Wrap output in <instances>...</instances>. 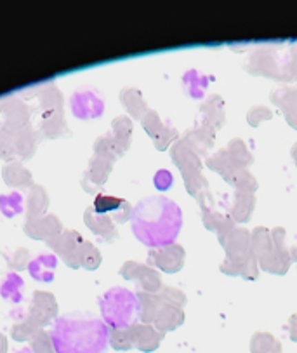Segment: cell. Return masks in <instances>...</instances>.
Returning a JSON list of instances; mask_svg holds the SVG:
<instances>
[{
    "label": "cell",
    "mask_w": 297,
    "mask_h": 353,
    "mask_svg": "<svg viewBox=\"0 0 297 353\" xmlns=\"http://www.w3.org/2000/svg\"><path fill=\"white\" fill-rule=\"evenodd\" d=\"M108 339V325L88 312L63 315L51 331L56 353H105Z\"/></svg>",
    "instance_id": "2"
},
{
    "label": "cell",
    "mask_w": 297,
    "mask_h": 353,
    "mask_svg": "<svg viewBox=\"0 0 297 353\" xmlns=\"http://www.w3.org/2000/svg\"><path fill=\"white\" fill-rule=\"evenodd\" d=\"M0 211L8 218L19 214L23 211V197L21 193L11 192L8 195H0Z\"/></svg>",
    "instance_id": "6"
},
{
    "label": "cell",
    "mask_w": 297,
    "mask_h": 353,
    "mask_svg": "<svg viewBox=\"0 0 297 353\" xmlns=\"http://www.w3.org/2000/svg\"><path fill=\"white\" fill-rule=\"evenodd\" d=\"M16 353H35V352H33L32 348H23V350H19V352H16Z\"/></svg>",
    "instance_id": "9"
},
{
    "label": "cell",
    "mask_w": 297,
    "mask_h": 353,
    "mask_svg": "<svg viewBox=\"0 0 297 353\" xmlns=\"http://www.w3.org/2000/svg\"><path fill=\"white\" fill-rule=\"evenodd\" d=\"M58 265V259L52 254H40L30 263V273L35 281L51 282L54 279V270Z\"/></svg>",
    "instance_id": "5"
},
{
    "label": "cell",
    "mask_w": 297,
    "mask_h": 353,
    "mask_svg": "<svg viewBox=\"0 0 297 353\" xmlns=\"http://www.w3.org/2000/svg\"><path fill=\"white\" fill-rule=\"evenodd\" d=\"M101 312L105 324L123 329L131 325L138 315V299L127 289L113 288L101 298Z\"/></svg>",
    "instance_id": "3"
},
{
    "label": "cell",
    "mask_w": 297,
    "mask_h": 353,
    "mask_svg": "<svg viewBox=\"0 0 297 353\" xmlns=\"http://www.w3.org/2000/svg\"><path fill=\"white\" fill-rule=\"evenodd\" d=\"M72 108L79 119H94L103 113V101L91 91H79L72 98Z\"/></svg>",
    "instance_id": "4"
},
{
    "label": "cell",
    "mask_w": 297,
    "mask_h": 353,
    "mask_svg": "<svg viewBox=\"0 0 297 353\" xmlns=\"http://www.w3.org/2000/svg\"><path fill=\"white\" fill-rule=\"evenodd\" d=\"M183 226L181 209L167 197H150L132 211V232L150 248H163L178 239Z\"/></svg>",
    "instance_id": "1"
},
{
    "label": "cell",
    "mask_w": 297,
    "mask_h": 353,
    "mask_svg": "<svg viewBox=\"0 0 297 353\" xmlns=\"http://www.w3.org/2000/svg\"><path fill=\"white\" fill-rule=\"evenodd\" d=\"M21 279L18 275H9L8 281L4 282V285L0 288V292L6 299H11V301H19L21 294H19V289H21Z\"/></svg>",
    "instance_id": "7"
},
{
    "label": "cell",
    "mask_w": 297,
    "mask_h": 353,
    "mask_svg": "<svg viewBox=\"0 0 297 353\" xmlns=\"http://www.w3.org/2000/svg\"><path fill=\"white\" fill-rule=\"evenodd\" d=\"M120 205V201L119 199H113V197H103V195H99L98 199H96V211L98 212H106V211H112V209H116Z\"/></svg>",
    "instance_id": "8"
}]
</instances>
